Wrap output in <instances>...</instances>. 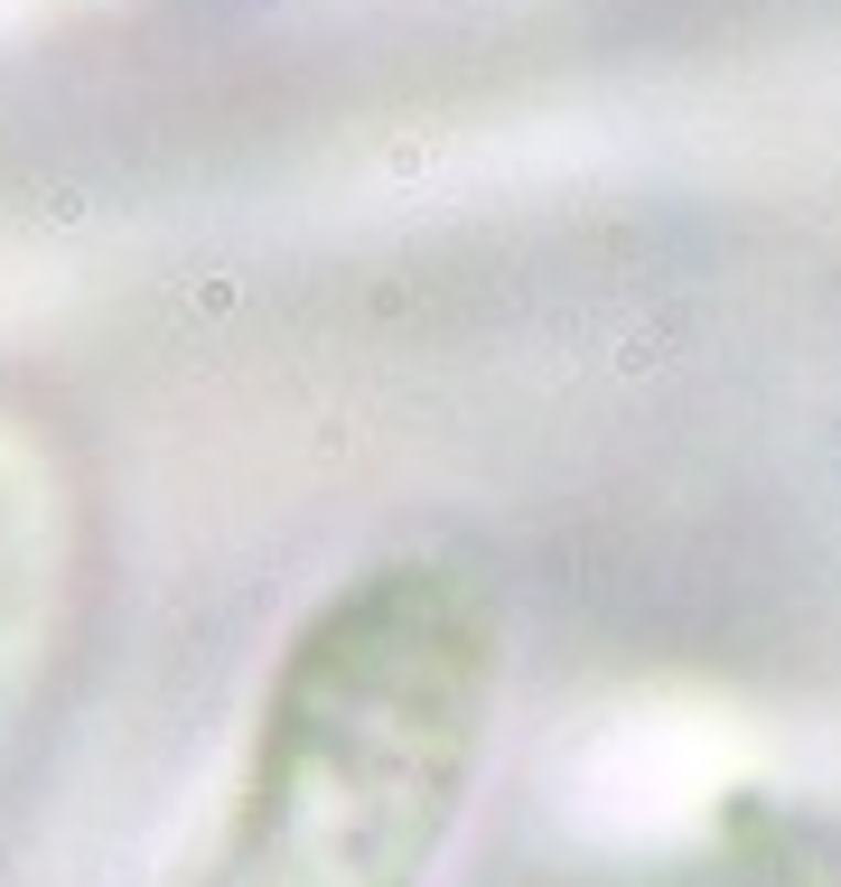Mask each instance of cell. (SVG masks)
Listing matches in <instances>:
<instances>
[{
  "mask_svg": "<svg viewBox=\"0 0 841 887\" xmlns=\"http://www.w3.org/2000/svg\"><path fill=\"white\" fill-rule=\"evenodd\" d=\"M496 720V617L449 561L346 580L281 645L197 887H430Z\"/></svg>",
  "mask_w": 841,
  "mask_h": 887,
  "instance_id": "1",
  "label": "cell"
}]
</instances>
